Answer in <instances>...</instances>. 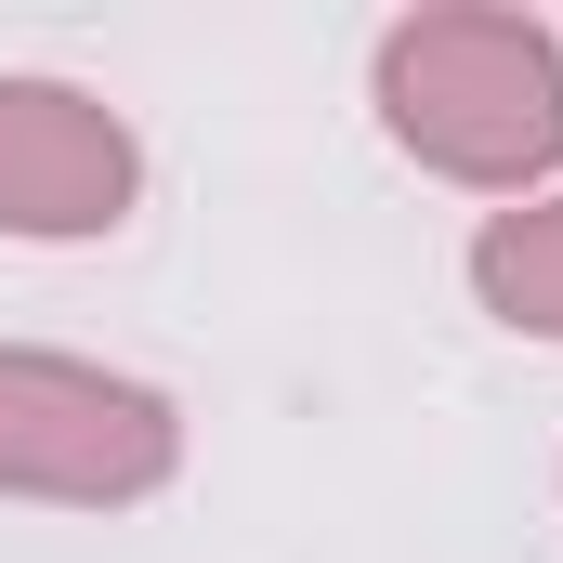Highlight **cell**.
Here are the masks:
<instances>
[{"mask_svg":"<svg viewBox=\"0 0 563 563\" xmlns=\"http://www.w3.org/2000/svg\"><path fill=\"white\" fill-rule=\"evenodd\" d=\"M472 301H485L511 341H563V184L485 210V236H472Z\"/></svg>","mask_w":563,"mask_h":563,"instance_id":"277c9868","label":"cell"},{"mask_svg":"<svg viewBox=\"0 0 563 563\" xmlns=\"http://www.w3.org/2000/svg\"><path fill=\"white\" fill-rule=\"evenodd\" d=\"M367 106L380 132L459 197H551L563 170V26L498 13V0H432L394 13L367 53Z\"/></svg>","mask_w":563,"mask_h":563,"instance_id":"6da1fadb","label":"cell"},{"mask_svg":"<svg viewBox=\"0 0 563 563\" xmlns=\"http://www.w3.org/2000/svg\"><path fill=\"white\" fill-rule=\"evenodd\" d=\"M170 472H184V407L157 380L92 367V354H53V341H0V498L132 511Z\"/></svg>","mask_w":563,"mask_h":563,"instance_id":"7a4b0ae2","label":"cell"},{"mask_svg":"<svg viewBox=\"0 0 563 563\" xmlns=\"http://www.w3.org/2000/svg\"><path fill=\"white\" fill-rule=\"evenodd\" d=\"M132 197H144V144H132V119L106 92L0 66V236L92 250V236L132 223Z\"/></svg>","mask_w":563,"mask_h":563,"instance_id":"3957f363","label":"cell"}]
</instances>
